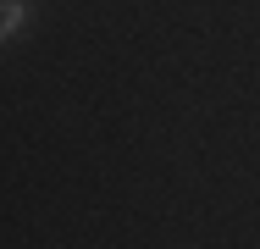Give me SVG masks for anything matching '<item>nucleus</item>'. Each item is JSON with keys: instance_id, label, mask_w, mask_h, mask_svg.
<instances>
[{"instance_id": "1", "label": "nucleus", "mask_w": 260, "mask_h": 249, "mask_svg": "<svg viewBox=\"0 0 260 249\" xmlns=\"http://www.w3.org/2000/svg\"><path fill=\"white\" fill-rule=\"evenodd\" d=\"M28 28V0H0V45Z\"/></svg>"}]
</instances>
